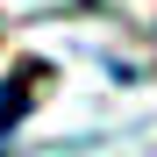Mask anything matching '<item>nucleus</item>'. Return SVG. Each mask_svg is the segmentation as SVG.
Here are the masks:
<instances>
[{
	"label": "nucleus",
	"instance_id": "1",
	"mask_svg": "<svg viewBox=\"0 0 157 157\" xmlns=\"http://www.w3.org/2000/svg\"><path fill=\"white\" fill-rule=\"evenodd\" d=\"M36 78H43V64H14L7 78H0V136H14V121L29 114V100H36Z\"/></svg>",
	"mask_w": 157,
	"mask_h": 157
}]
</instances>
